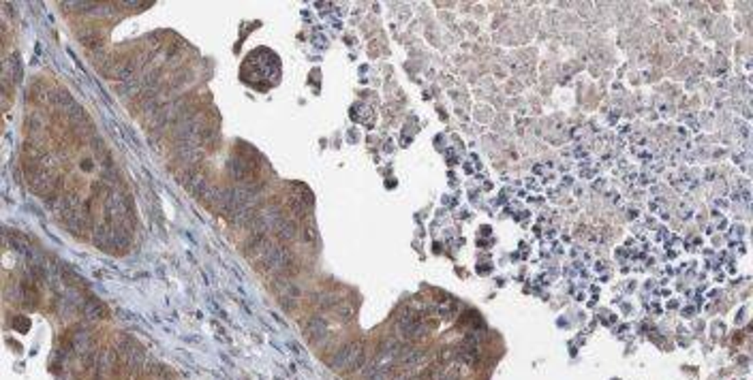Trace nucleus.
Segmentation results:
<instances>
[{"instance_id": "f257e3e1", "label": "nucleus", "mask_w": 753, "mask_h": 380, "mask_svg": "<svg viewBox=\"0 0 753 380\" xmlns=\"http://www.w3.org/2000/svg\"><path fill=\"white\" fill-rule=\"evenodd\" d=\"M431 320L426 316V310L409 306L407 310L398 312L396 316V334L405 342H422L431 336Z\"/></svg>"}, {"instance_id": "f03ea898", "label": "nucleus", "mask_w": 753, "mask_h": 380, "mask_svg": "<svg viewBox=\"0 0 753 380\" xmlns=\"http://www.w3.org/2000/svg\"><path fill=\"white\" fill-rule=\"evenodd\" d=\"M90 237L98 248L105 252H112V255H124V252L131 250V244H133L131 231L120 229V226H114L110 222L94 224L90 231Z\"/></svg>"}, {"instance_id": "7ed1b4c3", "label": "nucleus", "mask_w": 753, "mask_h": 380, "mask_svg": "<svg viewBox=\"0 0 753 380\" xmlns=\"http://www.w3.org/2000/svg\"><path fill=\"white\" fill-rule=\"evenodd\" d=\"M364 365H366V346L360 340L340 346L330 357V368L338 374L356 372Z\"/></svg>"}, {"instance_id": "20e7f679", "label": "nucleus", "mask_w": 753, "mask_h": 380, "mask_svg": "<svg viewBox=\"0 0 753 380\" xmlns=\"http://www.w3.org/2000/svg\"><path fill=\"white\" fill-rule=\"evenodd\" d=\"M291 263H293V257L289 255V250L281 244L270 242L263 250V255L257 259L255 267H259L268 275H283L291 269Z\"/></svg>"}, {"instance_id": "39448f33", "label": "nucleus", "mask_w": 753, "mask_h": 380, "mask_svg": "<svg viewBox=\"0 0 753 380\" xmlns=\"http://www.w3.org/2000/svg\"><path fill=\"white\" fill-rule=\"evenodd\" d=\"M26 177L31 188L41 194V197H49L56 194L60 188V175L56 173V169H37V167H26Z\"/></svg>"}, {"instance_id": "423d86ee", "label": "nucleus", "mask_w": 753, "mask_h": 380, "mask_svg": "<svg viewBox=\"0 0 753 380\" xmlns=\"http://www.w3.org/2000/svg\"><path fill=\"white\" fill-rule=\"evenodd\" d=\"M118 354H120L122 365L127 368L131 374H137V372H141V370H148V365H150L144 348H141L139 344H135L133 340H124V342L118 346Z\"/></svg>"}, {"instance_id": "0eeeda50", "label": "nucleus", "mask_w": 753, "mask_h": 380, "mask_svg": "<svg viewBox=\"0 0 753 380\" xmlns=\"http://www.w3.org/2000/svg\"><path fill=\"white\" fill-rule=\"evenodd\" d=\"M178 182L182 184L184 190H189L191 194L199 197V194L206 190V186H208V177H206L204 169H199V167H184V171L178 175Z\"/></svg>"}, {"instance_id": "6e6552de", "label": "nucleus", "mask_w": 753, "mask_h": 380, "mask_svg": "<svg viewBox=\"0 0 753 380\" xmlns=\"http://www.w3.org/2000/svg\"><path fill=\"white\" fill-rule=\"evenodd\" d=\"M426 365H429V352L422 348H415V346H405L398 357V368H403V370L419 372Z\"/></svg>"}, {"instance_id": "1a4fd4ad", "label": "nucleus", "mask_w": 753, "mask_h": 380, "mask_svg": "<svg viewBox=\"0 0 753 380\" xmlns=\"http://www.w3.org/2000/svg\"><path fill=\"white\" fill-rule=\"evenodd\" d=\"M92 346H94V338L86 327H75L69 334V348L82 354V357H88L90 352H94Z\"/></svg>"}, {"instance_id": "9d476101", "label": "nucleus", "mask_w": 753, "mask_h": 380, "mask_svg": "<svg viewBox=\"0 0 753 380\" xmlns=\"http://www.w3.org/2000/svg\"><path fill=\"white\" fill-rule=\"evenodd\" d=\"M328 332H330L328 323H325V318H321V316H313L304 325V338L313 344H321V340L328 336Z\"/></svg>"}, {"instance_id": "9b49d317", "label": "nucleus", "mask_w": 753, "mask_h": 380, "mask_svg": "<svg viewBox=\"0 0 753 380\" xmlns=\"http://www.w3.org/2000/svg\"><path fill=\"white\" fill-rule=\"evenodd\" d=\"M435 380H462L460 361H451V363H445V365H437Z\"/></svg>"}, {"instance_id": "f8f14e48", "label": "nucleus", "mask_w": 753, "mask_h": 380, "mask_svg": "<svg viewBox=\"0 0 753 380\" xmlns=\"http://www.w3.org/2000/svg\"><path fill=\"white\" fill-rule=\"evenodd\" d=\"M435 312H437L439 318L449 320V318H454V316L458 314V303H456L454 299H447V297H445L443 301H439L437 306H435Z\"/></svg>"}, {"instance_id": "ddd939ff", "label": "nucleus", "mask_w": 753, "mask_h": 380, "mask_svg": "<svg viewBox=\"0 0 753 380\" xmlns=\"http://www.w3.org/2000/svg\"><path fill=\"white\" fill-rule=\"evenodd\" d=\"M84 316H86V318H92V320L103 318V316H105V308H103L96 299H86V303H84Z\"/></svg>"}, {"instance_id": "4468645a", "label": "nucleus", "mask_w": 753, "mask_h": 380, "mask_svg": "<svg viewBox=\"0 0 753 380\" xmlns=\"http://www.w3.org/2000/svg\"><path fill=\"white\" fill-rule=\"evenodd\" d=\"M274 233L279 235L281 239L289 242V239H293V237L297 235V226H295V222H293V220H283L279 226H276V231H274Z\"/></svg>"}, {"instance_id": "2eb2a0df", "label": "nucleus", "mask_w": 753, "mask_h": 380, "mask_svg": "<svg viewBox=\"0 0 753 380\" xmlns=\"http://www.w3.org/2000/svg\"><path fill=\"white\" fill-rule=\"evenodd\" d=\"M82 43H84L86 47H90V49H96V47L103 45V39H101V35H98V33H92V35H84V37H82Z\"/></svg>"}, {"instance_id": "dca6fc26", "label": "nucleus", "mask_w": 753, "mask_h": 380, "mask_svg": "<svg viewBox=\"0 0 753 380\" xmlns=\"http://www.w3.org/2000/svg\"><path fill=\"white\" fill-rule=\"evenodd\" d=\"M354 308H351V306H343V303H340V306H336V318H340V320H351V318H354Z\"/></svg>"}, {"instance_id": "f3484780", "label": "nucleus", "mask_w": 753, "mask_h": 380, "mask_svg": "<svg viewBox=\"0 0 753 380\" xmlns=\"http://www.w3.org/2000/svg\"><path fill=\"white\" fill-rule=\"evenodd\" d=\"M159 380H173L171 376H165V378H159Z\"/></svg>"}]
</instances>
